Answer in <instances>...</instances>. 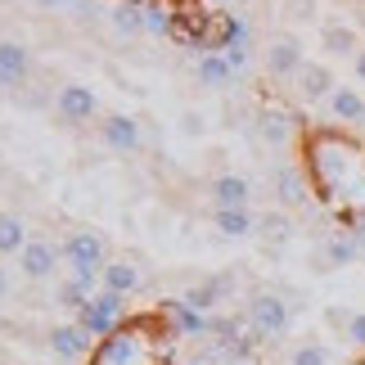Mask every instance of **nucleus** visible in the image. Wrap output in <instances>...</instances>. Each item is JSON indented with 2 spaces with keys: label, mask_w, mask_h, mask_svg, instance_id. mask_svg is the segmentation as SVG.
Instances as JSON below:
<instances>
[{
  "label": "nucleus",
  "mask_w": 365,
  "mask_h": 365,
  "mask_svg": "<svg viewBox=\"0 0 365 365\" xmlns=\"http://www.w3.org/2000/svg\"><path fill=\"white\" fill-rule=\"evenodd\" d=\"M302 172L325 207L365 244V140L339 126L302 131Z\"/></svg>",
  "instance_id": "1"
},
{
  "label": "nucleus",
  "mask_w": 365,
  "mask_h": 365,
  "mask_svg": "<svg viewBox=\"0 0 365 365\" xmlns=\"http://www.w3.org/2000/svg\"><path fill=\"white\" fill-rule=\"evenodd\" d=\"M63 257L73 262V275L77 279H100L104 271V244H100V235H91V230H73L63 240Z\"/></svg>",
  "instance_id": "2"
},
{
  "label": "nucleus",
  "mask_w": 365,
  "mask_h": 365,
  "mask_svg": "<svg viewBox=\"0 0 365 365\" xmlns=\"http://www.w3.org/2000/svg\"><path fill=\"white\" fill-rule=\"evenodd\" d=\"M248 320H252V334H257V339H279V334L289 329V302L279 298V293H252Z\"/></svg>",
  "instance_id": "3"
},
{
  "label": "nucleus",
  "mask_w": 365,
  "mask_h": 365,
  "mask_svg": "<svg viewBox=\"0 0 365 365\" xmlns=\"http://www.w3.org/2000/svg\"><path fill=\"white\" fill-rule=\"evenodd\" d=\"M122 307H126V302H122V293L100 289V293H95V298L77 312V325L86 329L91 339H95V334H108V329H113L118 320H122Z\"/></svg>",
  "instance_id": "4"
},
{
  "label": "nucleus",
  "mask_w": 365,
  "mask_h": 365,
  "mask_svg": "<svg viewBox=\"0 0 365 365\" xmlns=\"http://www.w3.org/2000/svg\"><path fill=\"white\" fill-rule=\"evenodd\" d=\"M302 63L307 59H302L298 36H275L271 50H266V73H271V77H298Z\"/></svg>",
  "instance_id": "5"
},
{
  "label": "nucleus",
  "mask_w": 365,
  "mask_h": 365,
  "mask_svg": "<svg viewBox=\"0 0 365 365\" xmlns=\"http://www.w3.org/2000/svg\"><path fill=\"white\" fill-rule=\"evenodd\" d=\"M59 252L63 248H54L46 240H27V248L19 252V271L27 279H50L54 275V262H59Z\"/></svg>",
  "instance_id": "6"
},
{
  "label": "nucleus",
  "mask_w": 365,
  "mask_h": 365,
  "mask_svg": "<svg viewBox=\"0 0 365 365\" xmlns=\"http://www.w3.org/2000/svg\"><path fill=\"white\" fill-rule=\"evenodd\" d=\"M50 352L59 361H81L91 352V334L81 325H54L50 329Z\"/></svg>",
  "instance_id": "7"
},
{
  "label": "nucleus",
  "mask_w": 365,
  "mask_h": 365,
  "mask_svg": "<svg viewBox=\"0 0 365 365\" xmlns=\"http://www.w3.org/2000/svg\"><path fill=\"white\" fill-rule=\"evenodd\" d=\"M307 190H312V180H307L302 167H279L275 172V194L284 207H307V199H312Z\"/></svg>",
  "instance_id": "8"
},
{
  "label": "nucleus",
  "mask_w": 365,
  "mask_h": 365,
  "mask_svg": "<svg viewBox=\"0 0 365 365\" xmlns=\"http://www.w3.org/2000/svg\"><path fill=\"white\" fill-rule=\"evenodd\" d=\"M334 91L339 86H334V73L325 63H302V73H298V95L302 100H329Z\"/></svg>",
  "instance_id": "9"
},
{
  "label": "nucleus",
  "mask_w": 365,
  "mask_h": 365,
  "mask_svg": "<svg viewBox=\"0 0 365 365\" xmlns=\"http://www.w3.org/2000/svg\"><path fill=\"white\" fill-rule=\"evenodd\" d=\"M329 113H334V122H365V95L361 91H352V86H339L329 95Z\"/></svg>",
  "instance_id": "10"
},
{
  "label": "nucleus",
  "mask_w": 365,
  "mask_h": 365,
  "mask_svg": "<svg viewBox=\"0 0 365 365\" xmlns=\"http://www.w3.org/2000/svg\"><path fill=\"white\" fill-rule=\"evenodd\" d=\"M59 113H63V122H86L95 113V95L86 86H63L59 91Z\"/></svg>",
  "instance_id": "11"
},
{
  "label": "nucleus",
  "mask_w": 365,
  "mask_h": 365,
  "mask_svg": "<svg viewBox=\"0 0 365 365\" xmlns=\"http://www.w3.org/2000/svg\"><path fill=\"white\" fill-rule=\"evenodd\" d=\"M212 199H217V207H248V199H252V185L244 176H217V185H212Z\"/></svg>",
  "instance_id": "12"
},
{
  "label": "nucleus",
  "mask_w": 365,
  "mask_h": 365,
  "mask_svg": "<svg viewBox=\"0 0 365 365\" xmlns=\"http://www.w3.org/2000/svg\"><path fill=\"white\" fill-rule=\"evenodd\" d=\"M100 279H104L108 293H122V298H126L131 289H140V271H135L131 262H108L104 271H100Z\"/></svg>",
  "instance_id": "13"
},
{
  "label": "nucleus",
  "mask_w": 365,
  "mask_h": 365,
  "mask_svg": "<svg viewBox=\"0 0 365 365\" xmlns=\"http://www.w3.org/2000/svg\"><path fill=\"white\" fill-rule=\"evenodd\" d=\"M320 41H325L329 54H352V59L361 54V41H356V32H352L347 23H329L325 32H320Z\"/></svg>",
  "instance_id": "14"
},
{
  "label": "nucleus",
  "mask_w": 365,
  "mask_h": 365,
  "mask_svg": "<svg viewBox=\"0 0 365 365\" xmlns=\"http://www.w3.org/2000/svg\"><path fill=\"white\" fill-rule=\"evenodd\" d=\"M104 140L113 149H135V140H140V126H135V118H122V113H113L104 122Z\"/></svg>",
  "instance_id": "15"
},
{
  "label": "nucleus",
  "mask_w": 365,
  "mask_h": 365,
  "mask_svg": "<svg viewBox=\"0 0 365 365\" xmlns=\"http://www.w3.org/2000/svg\"><path fill=\"white\" fill-rule=\"evenodd\" d=\"M27 73V50L23 46H14V41H0V81H19Z\"/></svg>",
  "instance_id": "16"
},
{
  "label": "nucleus",
  "mask_w": 365,
  "mask_h": 365,
  "mask_svg": "<svg viewBox=\"0 0 365 365\" xmlns=\"http://www.w3.org/2000/svg\"><path fill=\"white\" fill-rule=\"evenodd\" d=\"M217 226H221V235H230V240H244V235H252V226H257V221H252V212L248 207H217Z\"/></svg>",
  "instance_id": "17"
},
{
  "label": "nucleus",
  "mask_w": 365,
  "mask_h": 365,
  "mask_svg": "<svg viewBox=\"0 0 365 365\" xmlns=\"http://www.w3.org/2000/svg\"><path fill=\"white\" fill-rule=\"evenodd\" d=\"M361 257V240L356 235H334V240L325 244V262L329 266H352Z\"/></svg>",
  "instance_id": "18"
},
{
  "label": "nucleus",
  "mask_w": 365,
  "mask_h": 365,
  "mask_svg": "<svg viewBox=\"0 0 365 365\" xmlns=\"http://www.w3.org/2000/svg\"><path fill=\"white\" fill-rule=\"evenodd\" d=\"M27 248V226L14 212H0V252H23Z\"/></svg>",
  "instance_id": "19"
},
{
  "label": "nucleus",
  "mask_w": 365,
  "mask_h": 365,
  "mask_svg": "<svg viewBox=\"0 0 365 365\" xmlns=\"http://www.w3.org/2000/svg\"><path fill=\"white\" fill-rule=\"evenodd\" d=\"M235 73H230V63H226V54H203V59H199V81H203V86H226V81H230Z\"/></svg>",
  "instance_id": "20"
},
{
  "label": "nucleus",
  "mask_w": 365,
  "mask_h": 365,
  "mask_svg": "<svg viewBox=\"0 0 365 365\" xmlns=\"http://www.w3.org/2000/svg\"><path fill=\"white\" fill-rule=\"evenodd\" d=\"M262 240L275 244V248L289 244V240H293V221H289L284 212H266V217H262Z\"/></svg>",
  "instance_id": "21"
},
{
  "label": "nucleus",
  "mask_w": 365,
  "mask_h": 365,
  "mask_svg": "<svg viewBox=\"0 0 365 365\" xmlns=\"http://www.w3.org/2000/svg\"><path fill=\"white\" fill-rule=\"evenodd\" d=\"M289 365H334V356L325 343H298L289 352Z\"/></svg>",
  "instance_id": "22"
},
{
  "label": "nucleus",
  "mask_w": 365,
  "mask_h": 365,
  "mask_svg": "<svg viewBox=\"0 0 365 365\" xmlns=\"http://www.w3.org/2000/svg\"><path fill=\"white\" fill-rule=\"evenodd\" d=\"M284 122H298V118H284V113H262V126H257V131H262L266 145H284V140H289V126H284Z\"/></svg>",
  "instance_id": "23"
},
{
  "label": "nucleus",
  "mask_w": 365,
  "mask_h": 365,
  "mask_svg": "<svg viewBox=\"0 0 365 365\" xmlns=\"http://www.w3.org/2000/svg\"><path fill=\"white\" fill-rule=\"evenodd\" d=\"M113 27L126 32V36H135L140 27H145V14H140L135 5H113Z\"/></svg>",
  "instance_id": "24"
},
{
  "label": "nucleus",
  "mask_w": 365,
  "mask_h": 365,
  "mask_svg": "<svg viewBox=\"0 0 365 365\" xmlns=\"http://www.w3.org/2000/svg\"><path fill=\"white\" fill-rule=\"evenodd\" d=\"M91 302V293L77 284V279H68V284L59 289V307H68V312H81V307Z\"/></svg>",
  "instance_id": "25"
},
{
  "label": "nucleus",
  "mask_w": 365,
  "mask_h": 365,
  "mask_svg": "<svg viewBox=\"0 0 365 365\" xmlns=\"http://www.w3.org/2000/svg\"><path fill=\"white\" fill-rule=\"evenodd\" d=\"M343 339L352 343V347H365V312H352V320H347V329H343Z\"/></svg>",
  "instance_id": "26"
},
{
  "label": "nucleus",
  "mask_w": 365,
  "mask_h": 365,
  "mask_svg": "<svg viewBox=\"0 0 365 365\" xmlns=\"http://www.w3.org/2000/svg\"><path fill=\"white\" fill-rule=\"evenodd\" d=\"M226 63H230V73H240V68L248 63V46H244V41H235V46H226Z\"/></svg>",
  "instance_id": "27"
},
{
  "label": "nucleus",
  "mask_w": 365,
  "mask_h": 365,
  "mask_svg": "<svg viewBox=\"0 0 365 365\" xmlns=\"http://www.w3.org/2000/svg\"><path fill=\"white\" fill-rule=\"evenodd\" d=\"M289 19H316V0H289Z\"/></svg>",
  "instance_id": "28"
},
{
  "label": "nucleus",
  "mask_w": 365,
  "mask_h": 365,
  "mask_svg": "<svg viewBox=\"0 0 365 365\" xmlns=\"http://www.w3.org/2000/svg\"><path fill=\"white\" fill-rule=\"evenodd\" d=\"M180 131H185V135H199L203 131V118L194 113V108H185V113H180Z\"/></svg>",
  "instance_id": "29"
},
{
  "label": "nucleus",
  "mask_w": 365,
  "mask_h": 365,
  "mask_svg": "<svg viewBox=\"0 0 365 365\" xmlns=\"http://www.w3.org/2000/svg\"><path fill=\"white\" fill-rule=\"evenodd\" d=\"M145 27H149V32H167V27H172V19H167V14H158V9H149V14H145Z\"/></svg>",
  "instance_id": "30"
},
{
  "label": "nucleus",
  "mask_w": 365,
  "mask_h": 365,
  "mask_svg": "<svg viewBox=\"0 0 365 365\" xmlns=\"http://www.w3.org/2000/svg\"><path fill=\"white\" fill-rule=\"evenodd\" d=\"M36 5H46V9H63V5H73V9H86V0H36Z\"/></svg>",
  "instance_id": "31"
},
{
  "label": "nucleus",
  "mask_w": 365,
  "mask_h": 365,
  "mask_svg": "<svg viewBox=\"0 0 365 365\" xmlns=\"http://www.w3.org/2000/svg\"><path fill=\"white\" fill-rule=\"evenodd\" d=\"M5 293H9V275H5V266H0V302H5Z\"/></svg>",
  "instance_id": "32"
},
{
  "label": "nucleus",
  "mask_w": 365,
  "mask_h": 365,
  "mask_svg": "<svg viewBox=\"0 0 365 365\" xmlns=\"http://www.w3.org/2000/svg\"><path fill=\"white\" fill-rule=\"evenodd\" d=\"M356 77L365 81V46H361V54H356Z\"/></svg>",
  "instance_id": "33"
},
{
  "label": "nucleus",
  "mask_w": 365,
  "mask_h": 365,
  "mask_svg": "<svg viewBox=\"0 0 365 365\" xmlns=\"http://www.w3.org/2000/svg\"><path fill=\"white\" fill-rule=\"evenodd\" d=\"M361 365H365V361H361Z\"/></svg>",
  "instance_id": "34"
}]
</instances>
